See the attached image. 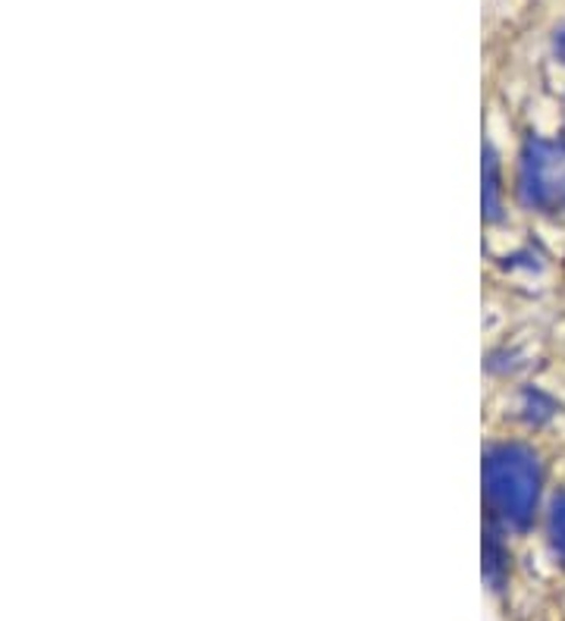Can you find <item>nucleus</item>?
<instances>
[{
	"label": "nucleus",
	"instance_id": "1",
	"mask_svg": "<svg viewBox=\"0 0 565 621\" xmlns=\"http://www.w3.org/2000/svg\"><path fill=\"white\" fill-rule=\"evenodd\" d=\"M484 493L496 518L512 530H528L541 496V461L518 442H499L484 452Z\"/></svg>",
	"mask_w": 565,
	"mask_h": 621
},
{
	"label": "nucleus",
	"instance_id": "3",
	"mask_svg": "<svg viewBox=\"0 0 565 621\" xmlns=\"http://www.w3.org/2000/svg\"><path fill=\"white\" fill-rule=\"evenodd\" d=\"M550 543L560 562H565V493H560L550 506Z\"/></svg>",
	"mask_w": 565,
	"mask_h": 621
},
{
	"label": "nucleus",
	"instance_id": "6",
	"mask_svg": "<svg viewBox=\"0 0 565 621\" xmlns=\"http://www.w3.org/2000/svg\"><path fill=\"white\" fill-rule=\"evenodd\" d=\"M556 57L565 64V28L556 35Z\"/></svg>",
	"mask_w": 565,
	"mask_h": 621
},
{
	"label": "nucleus",
	"instance_id": "5",
	"mask_svg": "<svg viewBox=\"0 0 565 621\" xmlns=\"http://www.w3.org/2000/svg\"><path fill=\"white\" fill-rule=\"evenodd\" d=\"M496 161L494 154L487 151V161H484V210L487 217H496L499 214V202H496Z\"/></svg>",
	"mask_w": 565,
	"mask_h": 621
},
{
	"label": "nucleus",
	"instance_id": "2",
	"mask_svg": "<svg viewBox=\"0 0 565 621\" xmlns=\"http://www.w3.org/2000/svg\"><path fill=\"white\" fill-rule=\"evenodd\" d=\"M521 198L546 214L565 210V145L531 138L521 154Z\"/></svg>",
	"mask_w": 565,
	"mask_h": 621
},
{
	"label": "nucleus",
	"instance_id": "4",
	"mask_svg": "<svg viewBox=\"0 0 565 621\" xmlns=\"http://www.w3.org/2000/svg\"><path fill=\"white\" fill-rule=\"evenodd\" d=\"M484 572H487V577L494 580L496 587L503 584V572H506V555H503L499 543H496L494 530L487 533V550H484Z\"/></svg>",
	"mask_w": 565,
	"mask_h": 621
}]
</instances>
